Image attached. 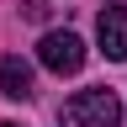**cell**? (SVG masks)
<instances>
[{
    "mask_svg": "<svg viewBox=\"0 0 127 127\" xmlns=\"http://www.w3.org/2000/svg\"><path fill=\"white\" fill-rule=\"evenodd\" d=\"M37 58H42V69H53V74H79L85 69V42H79L74 32H42Z\"/></svg>",
    "mask_w": 127,
    "mask_h": 127,
    "instance_id": "obj_2",
    "label": "cell"
},
{
    "mask_svg": "<svg viewBox=\"0 0 127 127\" xmlns=\"http://www.w3.org/2000/svg\"><path fill=\"white\" fill-rule=\"evenodd\" d=\"M95 37H101V53L127 64V5H106L101 21H95Z\"/></svg>",
    "mask_w": 127,
    "mask_h": 127,
    "instance_id": "obj_3",
    "label": "cell"
},
{
    "mask_svg": "<svg viewBox=\"0 0 127 127\" xmlns=\"http://www.w3.org/2000/svg\"><path fill=\"white\" fill-rule=\"evenodd\" d=\"M0 127H16V122H0Z\"/></svg>",
    "mask_w": 127,
    "mask_h": 127,
    "instance_id": "obj_6",
    "label": "cell"
},
{
    "mask_svg": "<svg viewBox=\"0 0 127 127\" xmlns=\"http://www.w3.org/2000/svg\"><path fill=\"white\" fill-rule=\"evenodd\" d=\"M21 16H32V21H42V16H48V0H21Z\"/></svg>",
    "mask_w": 127,
    "mask_h": 127,
    "instance_id": "obj_5",
    "label": "cell"
},
{
    "mask_svg": "<svg viewBox=\"0 0 127 127\" xmlns=\"http://www.w3.org/2000/svg\"><path fill=\"white\" fill-rule=\"evenodd\" d=\"M0 95H11V101H27L32 95V69L21 53H5L0 58Z\"/></svg>",
    "mask_w": 127,
    "mask_h": 127,
    "instance_id": "obj_4",
    "label": "cell"
},
{
    "mask_svg": "<svg viewBox=\"0 0 127 127\" xmlns=\"http://www.w3.org/2000/svg\"><path fill=\"white\" fill-rule=\"evenodd\" d=\"M117 122H122L117 90H79L64 106V127H117Z\"/></svg>",
    "mask_w": 127,
    "mask_h": 127,
    "instance_id": "obj_1",
    "label": "cell"
}]
</instances>
